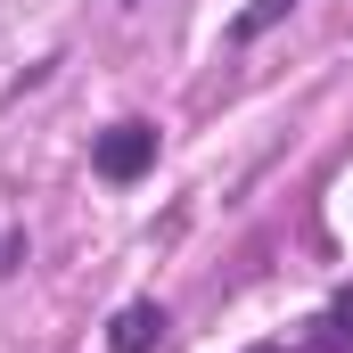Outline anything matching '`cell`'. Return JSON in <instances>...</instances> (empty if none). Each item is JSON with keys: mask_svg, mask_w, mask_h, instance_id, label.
Instances as JSON below:
<instances>
[{"mask_svg": "<svg viewBox=\"0 0 353 353\" xmlns=\"http://www.w3.org/2000/svg\"><path fill=\"white\" fill-rule=\"evenodd\" d=\"M90 157H99V173H107V181H140L148 165H157V123H107Z\"/></svg>", "mask_w": 353, "mask_h": 353, "instance_id": "6da1fadb", "label": "cell"}, {"mask_svg": "<svg viewBox=\"0 0 353 353\" xmlns=\"http://www.w3.org/2000/svg\"><path fill=\"white\" fill-rule=\"evenodd\" d=\"M157 329H165V312H157V304H123V321H115V353H148Z\"/></svg>", "mask_w": 353, "mask_h": 353, "instance_id": "7a4b0ae2", "label": "cell"}, {"mask_svg": "<svg viewBox=\"0 0 353 353\" xmlns=\"http://www.w3.org/2000/svg\"><path fill=\"white\" fill-rule=\"evenodd\" d=\"M8 263H17V239H0V271H8Z\"/></svg>", "mask_w": 353, "mask_h": 353, "instance_id": "3957f363", "label": "cell"}, {"mask_svg": "<svg viewBox=\"0 0 353 353\" xmlns=\"http://www.w3.org/2000/svg\"><path fill=\"white\" fill-rule=\"evenodd\" d=\"M255 353H271V345H255Z\"/></svg>", "mask_w": 353, "mask_h": 353, "instance_id": "277c9868", "label": "cell"}]
</instances>
